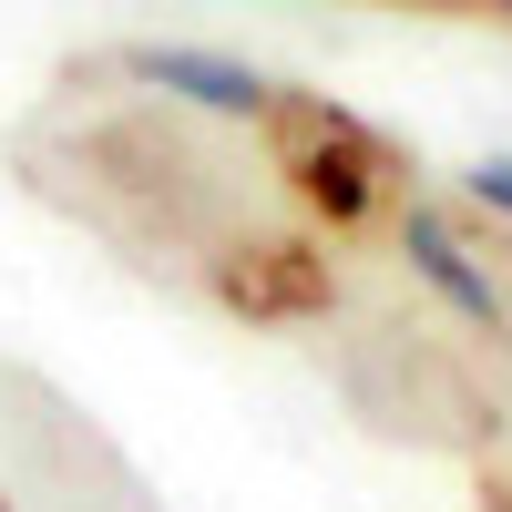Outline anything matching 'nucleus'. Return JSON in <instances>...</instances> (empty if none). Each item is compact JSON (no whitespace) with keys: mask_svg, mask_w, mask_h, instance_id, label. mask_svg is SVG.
<instances>
[{"mask_svg":"<svg viewBox=\"0 0 512 512\" xmlns=\"http://www.w3.org/2000/svg\"><path fill=\"white\" fill-rule=\"evenodd\" d=\"M461 185H472V205H492V216H512V154H482V164H472Z\"/></svg>","mask_w":512,"mask_h":512,"instance_id":"obj_4","label":"nucleus"},{"mask_svg":"<svg viewBox=\"0 0 512 512\" xmlns=\"http://www.w3.org/2000/svg\"><path fill=\"white\" fill-rule=\"evenodd\" d=\"M297 185H308V205H328V226H349L359 205H369V175L349 154H297Z\"/></svg>","mask_w":512,"mask_h":512,"instance_id":"obj_3","label":"nucleus"},{"mask_svg":"<svg viewBox=\"0 0 512 512\" xmlns=\"http://www.w3.org/2000/svg\"><path fill=\"white\" fill-rule=\"evenodd\" d=\"M400 256H410V267L431 277V287H441V297H451V308L472 318V328H492V338H502V287H492V277L472 267V246L451 236V216L410 205V216H400Z\"/></svg>","mask_w":512,"mask_h":512,"instance_id":"obj_1","label":"nucleus"},{"mask_svg":"<svg viewBox=\"0 0 512 512\" xmlns=\"http://www.w3.org/2000/svg\"><path fill=\"white\" fill-rule=\"evenodd\" d=\"M123 72L154 82V93H185L205 113H267V82L246 62H226V52H164V41H144V52H123Z\"/></svg>","mask_w":512,"mask_h":512,"instance_id":"obj_2","label":"nucleus"},{"mask_svg":"<svg viewBox=\"0 0 512 512\" xmlns=\"http://www.w3.org/2000/svg\"><path fill=\"white\" fill-rule=\"evenodd\" d=\"M0 512H11V502H0Z\"/></svg>","mask_w":512,"mask_h":512,"instance_id":"obj_5","label":"nucleus"}]
</instances>
